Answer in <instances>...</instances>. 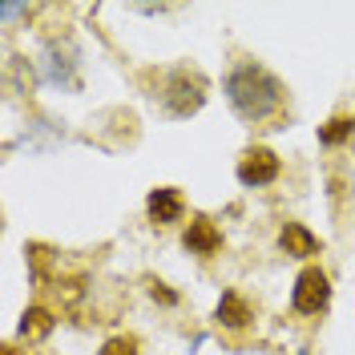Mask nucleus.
<instances>
[{"instance_id":"1","label":"nucleus","mask_w":355,"mask_h":355,"mask_svg":"<svg viewBox=\"0 0 355 355\" xmlns=\"http://www.w3.org/2000/svg\"><path fill=\"white\" fill-rule=\"evenodd\" d=\"M226 97H230L234 113L246 117V121H254V125L283 110V85H279V77H270V73H266L263 65H254V61H243V65L230 69V77H226Z\"/></svg>"},{"instance_id":"2","label":"nucleus","mask_w":355,"mask_h":355,"mask_svg":"<svg viewBox=\"0 0 355 355\" xmlns=\"http://www.w3.org/2000/svg\"><path fill=\"white\" fill-rule=\"evenodd\" d=\"M327 303H331V283H327V275H323L319 266L299 270V279H295V287H291V307L299 311V315H319V311H327Z\"/></svg>"},{"instance_id":"3","label":"nucleus","mask_w":355,"mask_h":355,"mask_svg":"<svg viewBox=\"0 0 355 355\" xmlns=\"http://www.w3.org/2000/svg\"><path fill=\"white\" fill-rule=\"evenodd\" d=\"M279 170H283V162H279V154L275 150H266V146H254V150H246L243 157H239V182L243 186H270L275 178H279Z\"/></svg>"},{"instance_id":"4","label":"nucleus","mask_w":355,"mask_h":355,"mask_svg":"<svg viewBox=\"0 0 355 355\" xmlns=\"http://www.w3.org/2000/svg\"><path fill=\"white\" fill-rule=\"evenodd\" d=\"M146 210H150V218L157 222V226H166V222H178L182 218V194H178L174 186H162V190H154L150 198H146Z\"/></svg>"},{"instance_id":"5","label":"nucleus","mask_w":355,"mask_h":355,"mask_svg":"<svg viewBox=\"0 0 355 355\" xmlns=\"http://www.w3.org/2000/svg\"><path fill=\"white\" fill-rule=\"evenodd\" d=\"M279 246L295 254V259H311V254H319V239L311 234L307 226H299V222H287L283 230H279Z\"/></svg>"},{"instance_id":"6","label":"nucleus","mask_w":355,"mask_h":355,"mask_svg":"<svg viewBox=\"0 0 355 355\" xmlns=\"http://www.w3.org/2000/svg\"><path fill=\"white\" fill-rule=\"evenodd\" d=\"M222 246V234L214 222L206 218H194L190 222V230H186V250H194V254H214Z\"/></svg>"},{"instance_id":"7","label":"nucleus","mask_w":355,"mask_h":355,"mask_svg":"<svg viewBox=\"0 0 355 355\" xmlns=\"http://www.w3.org/2000/svg\"><path fill=\"white\" fill-rule=\"evenodd\" d=\"M218 323L222 327H246L250 323V307H246V299L239 291H226L218 299Z\"/></svg>"},{"instance_id":"8","label":"nucleus","mask_w":355,"mask_h":355,"mask_svg":"<svg viewBox=\"0 0 355 355\" xmlns=\"http://www.w3.org/2000/svg\"><path fill=\"white\" fill-rule=\"evenodd\" d=\"M53 327H57V319H53L44 307H28L24 319H21V339H44Z\"/></svg>"},{"instance_id":"9","label":"nucleus","mask_w":355,"mask_h":355,"mask_svg":"<svg viewBox=\"0 0 355 355\" xmlns=\"http://www.w3.org/2000/svg\"><path fill=\"white\" fill-rule=\"evenodd\" d=\"M352 130H355L352 117H335V121H327V125H323V133H319V137H323L327 146H335V141H343Z\"/></svg>"},{"instance_id":"10","label":"nucleus","mask_w":355,"mask_h":355,"mask_svg":"<svg viewBox=\"0 0 355 355\" xmlns=\"http://www.w3.org/2000/svg\"><path fill=\"white\" fill-rule=\"evenodd\" d=\"M101 355H137V343H133V339H110V343L101 347Z\"/></svg>"},{"instance_id":"11","label":"nucleus","mask_w":355,"mask_h":355,"mask_svg":"<svg viewBox=\"0 0 355 355\" xmlns=\"http://www.w3.org/2000/svg\"><path fill=\"white\" fill-rule=\"evenodd\" d=\"M150 295H154L157 303H166V307H174V303H178V295H174V291H166L162 283H154V287H150Z\"/></svg>"}]
</instances>
